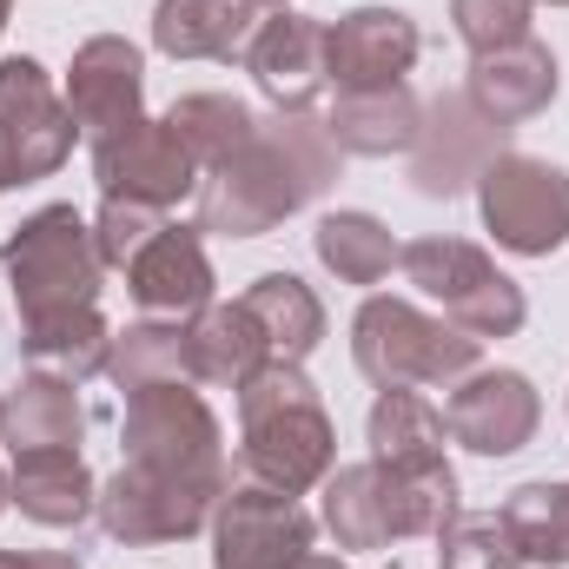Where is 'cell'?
Instances as JSON below:
<instances>
[{"label": "cell", "instance_id": "1", "mask_svg": "<svg viewBox=\"0 0 569 569\" xmlns=\"http://www.w3.org/2000/svg\"><path fill=\"white\" fill-rule=\"evenodd\" d=\"M331 172V140L291 113L272 133L246 146L239 159H226L206 186V232H232V239H259L266 226H279L284 212H298Z\"/></svg>", "mask_w": 569, "mask_h": 569}, {"label": "cell", "instance_id": "2", "mask_svg": "<svg viewBox=\"0 0 569 569\" xmlns=\"http://www.w3.org/2000/svg\"><path fill=\"white\" fill-rule=\"evenodd\" d=\"M239 418H246V477L252 483L298 497L331 470V425L298 365L272 358L252 385H239Z\"/></svg>", "mask_w": 569, "mask_h": 569}, {"label": "cell", "instance_id": "3", "mask_svg": "<svg viewBox=\"0 0 569 569\" xmlns=\"http://www.w3.org/2000/svg\"><path fill=\"white\" fill-rule=\"evenodd\" d=\"M457 517V477L437 470H391V463H351L325 477V523L345 550H378L391 537L443 530Z\"/></svg>", "mask_w": 569, "mask_h": 569}, {"label": "cell", "instance_id": "4", "mask_svg": "<svg viewBox=\"0 0 569 569\" xmlns=\"http://www.w3.org/2000/svg\"><path fill=\"white\" fill-rule=\"evenodd\" d=\"M351 351H358V371L385 391L450 385V378H470V365H477L470 331H443L437 318L411 311L405 298H371L351 325Z\"/></svg>", "mask_w": 569, "mask_h": 569}, {"label": "cell", "instance_id": "5", "mask_svg": "<svg viewBox=\"0 0 569 569\" xmlns=\"http://www.w3.org/2000/svg\"><path fill=\"white\" fill-rule=\"evenodd\" d=\"M0 266H7V279L20 291V311H27V318L80 311V305H93V291H100V246H93V232L80 226L73 206L33 212V219L0 246Z\"/></svg>", "mask_w": 569, "mask_h": 569}, {"label": "cell", "instance_id": "6", "mask_svg": "<svg viewBox=\"0 0 569 569\" xmlns=\"http://www.w3.org/2000/svg\"><path fill=\"white\" fill-rule=\"evenodd\" d=\"M405 272L470 338H510L523 325V291L503 279L477 246H463V239H418V246H405Z\"/></svg>", "mask_w": 569, "mask_h": 569}, {"label": "cell", "instance_id": "7", "mask_svg": "<svg viewBox=\"0 0 569 569\" xmlns=\"http://www.w3.org/2000/svg\"><path fill=\"white\" fill-rule=\"evenodd\" d=\"M477 179H483V219H490L497 246L543 259L569 239V172H557L550 159L497 152Z\"/></svg>", "mask_w": 569, "mask_h": 569}, {"label": "cell", "instance_id": "8", "mask_svg": "<svg viewBox=\"0 0 569 569\" xmlns=\"http://www.w3.org/2000/svg\"><path fill=\"white\" fill-rule=\"evenodd\" d=\"M127 457L140 470H166V477H186V483H206V490L226 483L219 425L186 385H159V391H140L127 405Z\"/></svg>", "mask_w": 569, "mask_h": 569}, {"label": "cell", "instance_id": "9", "mask_svg": "<svg viewBox=\"0 0 569 569\" xmlns=\"http://www.w3.org/2000/svg\"><path fill=\"white\" fill-rule=\"evenodd\" d=\"M73 113L53 100L40 60H0V186L40 179L73 152Z\"/></svg>", "mask_w": 569, "mask_h": 569}, {"label": "cell", "instance_id": "10", "mask_svg": "<svg viewBox=\"0 0 569 569\" xmlns=\"http://www.w3.org/2000/svg\"><path fill=\"white\" fill-rule=\"evenodd\" d=\"M212 543L219 569H291L298 557H311V517L272 483H232Z\"/></svg>", "mask_w": 569, "mask_h": 569}, {"label": "cell", "instance_id": "11", "mask_svg": "<svg viewBox=\"0 0 569 569\" xmlns=\"http://www.w3.org/2000/svg\"><path fill=\"white\" fill-rule=\"evenodd\" d=\"M93 172L107 199H140V206H172L199 186V159L172 133V120H133L127 133L93 146Z\"/></svg>", "mask_w": 569, "mask_h": 569}, {"label": "cell", "instance_id": "12", "mask_svg": "<svg viewBox=\"0 0 569 569\" xmlns=\"http://www.w3.org/2000/svg\"><path fill=\"white\" fill-rule=\"evenodd\" d=\"M418 60V27L398 7H358L325 27V80L338 93H385Z\"/></svg>", "mask_w": 569, "mask_h": 569}, {"label": "cell", "instance_id": "13", "mask_svg": "<svg viewBox=\"0 0 569 569\" xmlns=\"http://www.w3.org/2000/svg\"><path fill=\"white\" fill-rule=\"evenodd\" d=\"M219 490L206 483H186V477H166V470H120L100 497V523L107 537L120 543H172V537H192L206 523Z\"/></svg>", "mask_w": 569, "mask_h": 569}, {"label": "cell", "instance_id": "14", "mask_svg": "<svg viewBox=\"0 0 569 569\" xmlns=\"http://www.w3.org/2000/svg\"><path fill=\"white\" fill-rule=\"evenodd\" d=\"M537 418H543V405H537L530 378H517V371H477V378L457 385V398L443 411V430L457 443L483 450V457H510V450L530 443Z\"/></svg>", "mask_w": 569, "mask_h": 569}, {"label": "cell", "instance_id": "15", "mask_svg": "<svg viewBox=\"0 0 569 569\" xmlns=\"http://www.w3.org/2000/svg\"><path fill=\"white\" fill-rule=\"evenodd\" d=\"M67 113L93 146L127 133L140 120V53L127 40H87L73 53V80H67Z\"/></svg>", "mask_w": 569, "mask_h": 569}, {"label": "cell", "instance_id": "16", "mask_svg": "<svg viewBox=\"0 0 569 569\" xmlns=\"http://www.w3.org/2000/svg\"><path fill=\"white\" fill-rule=\"evenodd\" d=\"M246 67L252 80L279 100L284 113H305L325 87V27L305 20V13H272L252 27L246 40Z\"/></svg>", "mask_w": 569, "mask_h": 569}, {"label": "cell", "instance_id": "17", "mask_svg": "<svg viewBox=\"0 0 569 569\" xmlns=\"http://www.w3.org/2000/svg\"><path fill=\"white\" fill-rule=\"evenodd\" d=\"M550 100H557V60H550V47L517 40V47L477 53V67H470V107L483 120L517 127V120L543 113Z\"/></svg>", "mask_w": 569, "mask_h": 569}, {"label": "cell", "instance_id": "18", "mask_svg": "<svg viewBox=\"0 0 569 569\" xmlns=\"http://www.w3.org/2000/svg\"><path fill=\"white\" fill-rule=\"evenodd\" d=\"M266 7L279 0H159L152 40L172 60H226V53H246Z\"/></svg>", "mask_w": 569, "mask_h": 569}, {"label": "cell", "instance_id": "19", "mask_svg": "<svg viewBox=\"0 0 569 569\" xmlns=\"http://www.w3.org/2000/svg\"><path fill=\"white\" fill-rule=\"evenodd\" d=\"M127 279H133V298H140L146 311H172V318H179V311H199V305L212 298L206 246H199V232H186V226H166L140 259L127 266Z\"/></svg>", "mask_w": 569, "mask_h": 569}, {"label": "cell", "instance_id": "20", "mask_svg": "<svg viewBox=\"0 0 569 569\" xmlns=\"http://www.w3.org/2000/svg\"><path fill=\"white\" fill-rule=\"evenodd\" d=\"M186 345H192V378H206V385H252L266 365H272V345H266V331H259V318L246 311V305H212L192 331H186Z\"/></svg>", "mask_w": 569, "mask_h": 569}, {"label": "cell", "instance_id": "21", "mask_svg": "<svg viewBox=\"0 0 569 569\" xmlns=\"http://www.w3.org/2000/svg\"><path fill=\"white\" fill-rule=\"evenodd\" d=\"M7 497H13L33 523L60 530V523H80V517L93 510V477H87V463H80L73 450H13V483H7Z\"/></svg>", "mask_w": 569, "mask_h": 569}, {"label": "cell", "instance_id": "22", "mask_svg": "<svg viewBox=\"0 0 569 569\" xmlns=\"http://www.w3.org/2000/svg\"><path fill=\"white\" fill-rule=\"evenodd\" d=\"M437 127H425L418 133V186L425 192H457L463 179H477L490 159H483V146H490V133H503L497 120H483L470 100H450V107H437L430 113Z\"/></svg>", "mask_w": 569, "mask_h": 569}, {"label": "cell", "instance_id": "23", "mask_svg": "<svg viewBox=\"0 0 569 569\" xmlns=\"http://www.w3.org/2000/svg\"><path fill=\"white\" fill-rule=\"evenodd\" d=\"M107 358H113V338H107V325H100L93 305L53 311V318H27V365H33L40 378L80 385V378L107 371Z\"/></svg>", "mask_w": 569, "mask_h": 569}, {"label": "cell", "instance_id": "24", "mask_svg": "<svg viewBox=\"0 0 569 569\" xmlns=\"http://www.w3.org/2000/svg\"><path fill=\"white\" fill-rule=\"evenodd\" d=\"M418 133H425V107H418L405 87H385V93H338L331 146H345V152H411Z\"/></svg>", "mask_w": 569, "mask_h": 569}, {"label": "cell", "instance_id": "25", "mask_svg": "<svg viewBox=\"0 0 569 569\" xmlns=\"http://www.w3.org/2000/svg\"><path fill=\"white\" fill-rule=\"evenodd\" d=\"M239 305L259 318V331H266V345H272V358H279V365H298V358L318 345V331H325V311H318L311 284L291 279V272L259 279L246 298H239Z\"/></svg>", "mask_w": 569, "mask_h": 569}, {"label": "cell", "instance_id": "26", "mask_svg": "<svg viewBox=\"0 0 569 569\" xmlns=\"http://www.w3.org/2000/svg\"><path fill=\"white\" fill-rule=\"evenodd\" d=\"M371 450L391 470H437L443 463V418L418 391H385L371 405Z\"/></svg>", "mask_w": 569, "mask_h": 569}, {"label": "cell", "instance_id": "27", "mask_svg": "<svg viewBox=\"0 0 569 569\" xmlns=\"http://www.w3.org/2000/svg\"><path fill=\"white\" fill-rule=\"evenodd\" d=\"M172 133L186 140V152L199 159V166H226V159H239L246 146L259 140V120H252V107H239L232 93H192V100H179L172 113Z\"/></svg>", "mask_w": 569, "mask_h": 569}, {"label": "cell", "instance_id": "28", "mask_svg": "<svg viewBox=\"0 0 569 569\" xmlns=\"http://www.w3.org/2000/svg\"><path fill=\"white\" fill-rule=\"evenodd\" d=\"M7 437L13 450H73L80 443V405L67 378H27L20 398L7 405Z\"/></svg>", "mask_w": 569, "mask_h": 569}, {"label": "cell", "instance_id": "29", "mask_svg": "<svg viewBox=\"0 0 569 569\" xmlns=\"http://www.w3.org/2000/svg\"><path fill=\"white\" fill-rule=\"evenodd\" d=\"M107 371L120 378V391H159V385H179L192 371V345L179 325H133L127 338H113V358Z\"/></svg>", "mask_w": 569, "mask_h": 569}, {"label": "cell", "instance_id": "30", "mask_svg": "<svg viewBox=\"0 0 569 569\" xmlns=\"http://www.w3.org/2000/svg\"><path fill=\"white\" fill-rule=\"evenodd\" d=\"M503 530H510L517 557L569 563V483H523L503 503Z\"/></svg>", "mask_w": 569, "mask_h": 569}, {"label": "cell", "instance_id": "31", "mask_svg": "<svg viewBox=\"0 0 569 569\" xmlns=\"http://www.w3.org/2000/svg\"><path fill=\"white\" fill-rule=\"evenodd\" d=\"M318 259H325L345 284H378L391 272L398 246H391V232H385L371 212H331V219L318 226Z\"/></svg>", "mask_w": 569, "mask_h": 569}, {"label": "cell", "instance_id": "32", "mask_svg": "<svg viewBox=\"0 0 569 569\" xmlns=\"http://www.w3.org/2000/svg\"><path fill=\"white\" fill-rule=\"evenodd\" d=\"M443 543V569H517V543L503 530V517H450L437 530Z\"/></svg>", "mask_w": 569, "mask_h": 569}, {"label": "cell", "instance_id": "33", "mask_svg": "<svg viewBox=\"0 0 569 569\" xmlns=\"http://www.w3.org/2000/svg\"><path fill=\"white\" fill-rule=\"evenodd\" d=\"M450 20L470 53H497L530 40V0H450Z\"/></svg>", "mask_w": 569, "mask_h": 569}, {"label": "cell", "instance_id": "34", "mask_svg": "<svg viewBox=\"0 0 569 569\" xmlns=\"http://www.w3.org/2000/svg\"><path fill=\"white\" fill-rule=\"evenodd\" d=\"M159 232H166V226H159V206H140V199H107L100 232H93L100 266H133Z\"/></svg>", "mask_w": 569, "mask_h": 569}, {"label": "cell", "instance_id": "35", "mask_svg": "<svg viewBox=\"0 0 569 569\" xmlns=\"http://www.w3.org/2000/svg\"><path fill=\"white\" fill-rule=\"evenodd\" d=\"M0 569H80L73 557H13V550H0Z\"/></svg>", "mask_w": 569, "mask_h": 569}, {"label": "cell", "instance_id": "36", "mask_svg": "<svg viewBox=\"0 0 569 569\" xmlns=\"http://www.w3.org/2000/svg\"><path fill=\"white\" fill-rule=\"evenodd\" d=\"M291 569H345V563H338V557H298Z\"/></svg>", "mask_w": 569, "mask_h": 569}, {"label": "cell", "instance_id": "37", "mask_svg": "<svg viewBox=\"0 0 569 569\" xmlns=\"http://www.w3.org/2000/svg\"><path fill=\"white\" fill-rule=\"evenodd\" d=\"M7 7H13V0H0V27H7Z\"/></svg>", "mask_w": 569, "mask_h": 569}, {"label": "cell", "instance_id": "38", "mask_svg": "<svg viewBox=\"0 0 569 569\" xmlns=\"http://www.w3.org/2000/svg\"><path fill=\"white\" fill-rule=\"evenodd\" d=\"M0 430H7V405H0Z\"/></svg>", "mask_w": 569, "mask_h": 569}, {"label": "cell", "instance_id": "39", "mask_svg": "<svg viewBox=\"0 0 569 569\" xmlns=\"http://www.w3.org/2000/svg\"><path fill=\"white\" fill-rule=\"evenodd\" d=\"M0 497H7V483H0Z\"/></svg>", "mask_w": 569, "mask_h": 569}, {"label": "cell", "instance_id": "40", "mask_svg": "<svg viewBox=\"0 0 569 569\" xmlns=\"http://www.w3.org/2000/svg\"><path fill=\"white\" fill-rule=\"evenodd\" d=\"M563 7H569V0H563Z\"/></svg>", "mask_w": 569, "mask_h": 569}]
</instances>
